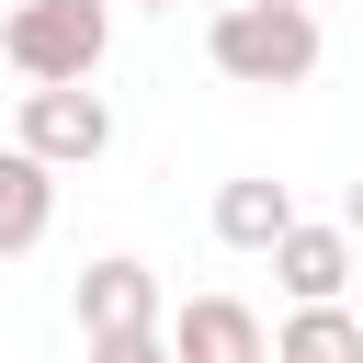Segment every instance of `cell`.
I'll list each match as a JSON object with an SVG mask.
<instances>
[{"mask_svg":"<svg viewBox=\"0 0 363 363\" xmlns=\"http://www.w3.org/2000/svg\"><path fill=\"white\" fill-rule=\"evenodd\" d=\"M204 57L238 91H295V79H318V11L306 0H227L204 23Z\"/></svg>","mask_w":363,"mask_h":363,"instance_id":"obj_1","label":"cell"},{"mask_svg":"<svg viewBox=\"0 0 363 363\" xmlns=\"http://www.w3.org/2000/svg\"><path fill=\"white\" fill-rule=\"evenodd\" d=\"M0 57H11L23 79H102V57H113V11H102V0H11Z\"/></svg>","mask_w":363,"mask_h":363,"instance_id":"obj_2","label":"cell"},{"mask_svg":"<svg viewBox=\"0 0 363 363\" xmlns=\"http://www.w3.org/2000/svg\"><path fill=\"white\" fill-rule=\"evenodd\" d=\"M23 147L57 159V170H91V159L113 147V102H102L91 79H34V91H23Z\"/></svg>","mask_w":363,"mask_h":363,"instance_id":"obj_3","label":"cell"},{"mask_svg":"<svg viewBox=\"0 0 363 363\" xmlns=\"http://www.w3.org/2000/svg\"><path fill=\"white\" fill-rule=\"evenodd\" d=\"M272 284H284V306H318V295H352V216L340 227H318V216H295L272 250Z\"/></svg>","mask_w":363,"mask_h":363,"instance_id":"obj_4","label":"cell"},{"mask_svg":"<svg viewBox=\"0 0 363 363\" xmlns=\"http://www.w3.org/2000/svg\"><path fill=\"white\" fill-rule=\"evenodd\" d=\"M102 329H159V272L136 250L79 261V340H102Z\"/></svg>","mask_w":363,"mask_h":363,"instance_id":"obj_5","label":"cell"},{"mask_svg":"<svg viewBox=\"0 0 363 363\" xmlns=\"http://www.w3.org/2000/svg\"><path fill=\"white\" fill-rule=\"evenodd\" d=\"M170 352H182V363H261V352H272V329H261L238 295H182Z\"/></svg>","mask_w":363,"mask_h":363,"instance_id":"obj_6","label":"cell"},{"mask_svg":"<svg viewBox=\"0 0 363 363\" xmlns=\"http://www.w3.org/2000/svg\"><path fill=\"white\" fill-rule=\"evenodd\" d=\"M45 227H57V159H34V147L11 136V147H0V261L45 250Z\"/></svg>","mask_w":363,"mask_h":363,"instance_id":"obj_7","label":"cell"},{"mask_svg":"<svg viewBox=\"0 0 363 363\" xmlns=\"http://www.w3.org/2000/svg\"><path fill=\"white\" fill-rule=\"evenodd\" d=\"M272 363H363V306H340V295L295 306V318L272 329Z\"/></svg>","mask_w":363,"mask_h":363,"instance_id":"obj_8","label":"cell"},{"mask_svg":"<svg viewBox=\"0 0 363 363\" xmlns=\"http://www.w3.org/2000/svg\"><path fill=\"white\" fill-rule=\"evenodd\" d=\"M284 227H295V193H284V182H261V170H250V182H216V238H227V250H272Z\"/></svg>","mask_w":363,"mask_h":363,"instance_id":"obj_9","label":"cell"},{"mask_svg":"<svg viewBox=\"0 0 363 363\" xmlns=\"http://www.w3.org/2000/svg\"><path fill=\"white\" fill-rule=\"evenodd\" d=\"M91 363H182V352H170V329H102Z\"/></svg>","mask_w":363,"mask_h":363,"instance_id":"obj_10","label":"cell"},{"mask_svg":"<svg viewBox=\"0 0 363 363\" xmlns=\"http://www.w3.org/2000/svg\"><path fill=\"white\" fill-rule=\"evenodd\" d=\"M340 216H352V238H363V182H352V204H340Z\"/></svg>","mask_w":363,"mask_h":363,"instance_id":"obj_11","label":"cell"},{"mask_svg":"<svg viewBox=\"0 0 363 363\" xmlns=\"http://www.w3.org/2000/svg\"><path fill=\"white\" fill-rule=\"evenodd\" d=\"M147 11H182V0H147Z\"/></svg>","mask_w":363,"mask_h":363,"instance_id":"obj_12","label":"cell"}]
</instances>
